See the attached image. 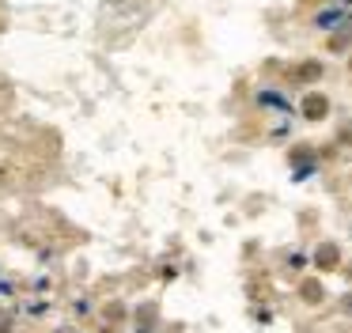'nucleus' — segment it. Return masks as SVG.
<instances>
[{
    "mask_svg": "<svg viewBox=\"0 0 352 333\" xmlns=\"http://www.w3.org/2000/svg\"><path fill=\"white\" fill-rule=\"evenodd\" d=\"M303 114H307L311 121L326 118V114H329V98H326V95H318V91H311V95L303 98Z\"/></svg>",
    "mask_w": 352,
    "mask_h": 333,
    "instance_id": "1",
    "label": "nucleus"
},
{
    "mask_svg": "<svg viewBox=\"0 0 352 333\" xmlns=\"http://www.w3.org/2000/svg\"><path fill=\"white\" fill-rule=\"evenodd\" d=\"M341 310H344V314H352V295H344V303H341Z\"/></svg>",
    "mask_w": 352,
    "mask_h": 333,
    "instance_id": "9",
    "label": "nucleus"
},
{
    "mask_svg": "<svg viewBox=\"0 0 352 333\" xmlns=\"http://www.w3.org/2000/svg\"><path fill=\"white\" fill-rule=\"evenodd\" d=\"M349 68H352V57H349Z\"/></svg>",
    "mask_w": 352,
    "mask_h": 333,
    "instance_id": "10",
    "label": "nucleus"
},
{
    "mask_svg": "<svg viewBox=\"0 0 352 333\" xmlns=\"http://www.w3.org/2000/svg\"><path fill=\"white\" fill-rule=\"evenodd\" d=\"M299 295H303L307 303H318V299H322V284H318V280H303V288H299Z\"/></svg>",
    "mask_w": 352,
    "mask_h": 333,
    "instance_id": "3",
    "label": "nucleus"
},
{
    "mask_svg": "<svg viewBox=\"0 0 352 333\" xmlns=\"http://www.w3.org/2000/svg\"><path fill=\"white\" fill-rule=\"evenodd\" d=\"M337 19H341V12H322L318 19H314V23H318V27H333Z\"/></svg>",
    "mask_w": 352,
    "mask_h": 333,
    "instance_id": "7",
    "label": "nucleus"
},
{
    "mask_svg": "<svg viewBox=\"0 0 352 333\" xmlns=\"http://www.w3.org/2000/svg\"><path fill=\"white\" fill-rule=\"evenodd\" d=\"M140 333H148V325L155 322V303H144V307H140Z\"/></svg>",
    "mask_w": 352,
    "mask_h": 333,
    "instance_id": "5",
    "label": "nucleus"
},
{
    "mask_svg": "<svg viewBox=\"0 0 352 333\" xmlns=\"http://www.w3.org/2000/svg\"><path fill=\"white\" fill-rule=\"evenodd\" d=\"M337 257H341V250H337L333 242H322V246H318V254H314V261H318V269H333V265H337Z\"/></svg>",
    "mask_w": 352,
    "mask_h": 333,
    "instance_id": "2",
    "label": "nucleus"
},
{
    "mask_svg": "<svg viewBox=\"0 0 352 333\" xmlns=\"http://www.w3.org/2000/svg\"><path fill=\"white\" fill-rule=\"evenodd\" d=\"M16 330V314L12 310H0V333H12Z\"/></svg>",
    "mask_w": 352,
    "mask_h": 333,
    "instance_id": "6",
    "label": "nucleus"
},
{
    "mask_svg": "<svg viewBox=\"0 0 352 333\" xmlns=\"http://www.w3.org/2000/svg\"><path fill=\"white\" fill-rule=\"evenodd\" d=\"M122 314H125V310L118 307V303H114V307H107V322H118V318H122Z\"/></svg>",
    "mask_w": 352,
    "mask_h": 333,
    "instance_id": "8",
    "label": "nucleus"
},
{
    "mask_svg": "<svg viewBox=\"0 0 352 333\" xmlns=\"http://www.w3.org/2000/svg\"><path fill=\"white\" fill-rule=\"evenodd\" d=\"M296 76H299V80H318V76H322V65H318V61H307V65L296 68Z\"/></svg>",
    "mask_w": 352,
    "mask_h": 333,
    "instance_id": "4",
    "label": "nucleus"
}]
</instances>
